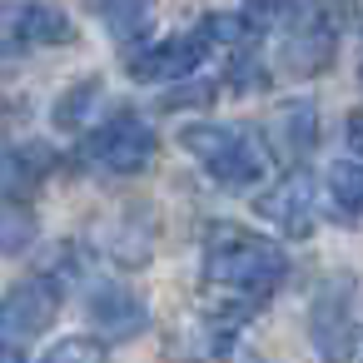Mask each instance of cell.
<instances>
[{"label":"cell","instance_id":"9","mask_svg":"<svg viewBox=\"0 0 363 363\" xmlns=\"http://www.w3.org/2000/svg\"><path fill=\"white\" fill-rule=\"evenodd\" d=\"M90 323L110 338V343H125V338H135V333H145V323H150V308L130 294V289H120V284H105V289H95L90 294Z\"/></svg>","mask_w":363,"mask_h":363},{"label":"cell","instance_id":"18","mask_svg":"<svg viewBox=\"0 0 363 363\" xmlns=\"http://www.w3.org/2000/svg\"><path fill=\"white\" fill-rule=\"evenodd\" d=\"M100 358H105V348L95 338H60L40 363H100Z\"/></svg>","mask_w":363,"mask_h":363},{"label":"cell","instance_id":"4","mask_svg":"<svg viewBox=\"0 0 363 363\" xmlns=\"http://www.w3.org/2000/svg\"><path fill=\"white\" fill-rule=\"evenodd\" d=\"M209 50H214V35H209V26L199 21L189 35H174V40H160V45L135 50V55L125 60V70H130L140 85H174V80H189V75L204 65Z\"/></svg>","mask_w":363,"mask_h":363},{"label":"cell","instance_id":"19","mask_svg":"<svg viewBox=\"0 0 363 363\" xmlns=\"http://www.w3.org/2000/svg\"><path fill=\"white\" fill-rule=\"evenodd\" d=\"M343 140H348V150L363 160V115H348V130H343Z\"/></svg>","mask_w":363,"mask_h":363},{"label":"cell","instance_id":"17","mask_svg":"<svg viewBox=\"0 0 363 363\" xmlns=\"http://www.w3.org/2000/svg\"><path fill=\"white\" fill-rule=\"evenodd\" d=\"M303 6L308 0H244V21L249 26H289V21H298L303 16Z\"/></svg>","mask_w":363,"mask_h":363},{"label":"cell","instance_id":"2","mask_svg":"<svg viewBox=\"0 0 363 363\" xmlns=\"http://www.w3.org/2000/svg\"><path fill=\"white\" fill-rule=\"evenodd\" d=\"M179 145L204 164L209 179H219L224 189H249L264 179L269 155L259 150V140L239 125H184Z\"/></svg>","mask_w":363,"mask_h":363},{"label":"cell","instance_id":"14","mask_svg":"<svg viewBox=\"0 0 363 363\" xmlns=\"http://www.w3.org/2000/svg\"><path fill=\"white\" fill-rule=\"evenodd\" d=\"M328 194L343 214H363V160H338L328 169Z\"/></svg>","mask_w":363,"mask_h":363},{"label":"cell","instance_id":"5","mask_svg":"<svg viewBox=\"0 0 363 363\" xmlns=\"http://www.w3.org/2000/svg\"><path fill=\"white\" fill-rule=\"evenodd\" d=\"M279 234H289V239H303L308 229H313V179L303 174V169H289L259 204H254Z\"/></svg>","mask_w":363,"mask_h":363},{"label":"cell","instance_id":"16","mask_svg":"<svg viewBox=\"0 0 363 363\" xmlns=\"http://www.w3.org/2000/svg\"><path fill=\"white\" fill-rule=\"evenodd\" d=\"M95 100H100V80H80L75 95H65V100L55 105V125H60V130L90 125V105H95Z\"/></svg>","mask_w":363,"mask_h":363},{"label":"cell","instance_id":"15","mask_svg":"<svg viewBox=\"0 0 363 363\" xmlns=\"http://www.w3.org/2000/svg\"><path fill=\"white\" fill-rule=\"evenodd\" d=\"M35 239V219H30V209L26 204H0V249L6 254H16V249H26Z\"/></svg>","mask_w":363,"mask_h":363},{"label":"cell","instance_id":"8","mask_svg":"<svg viewBox=\"0 0 363 363\" xmlns=\"http://www.w3.org/2000/svg\"><path fill=\"white\" fill-rule=\"evenodd\" d=\"M6 35L16 45H70L75 40V21L60 6H45V0H30V6H11L6 11Z\"/></svg>","mask_w":363,"mask_h":363},{"label":"cell","instance_id":"1","mask_svg":"<svg viewBox=\"0 0 363 363\" xmlns=\"http://www.w3.org/2000/svg\"><path fill=\"white\" fill-rule=\"evenodd\" d=\"M289 274V254L254 234V229H239V224H214L209 229V244H204V284L224 289L229 298H244V303H259L264 294H274Z\"/></svg>","mask_w":363,"mask_h":363},{"label":"cell","instance_id":"12","mask_svg":"<svg viewBox=\"0 0 363 363\" xmlns=\"http://www.w3.org/2000/svg\"><path fill=\"white\" fill-rule=\"evenodd\" d=\"M95 11V21L120 40V45H140L150 35V21H155V0H85Z\"/></svg>","mask_w":363,"mask_h":363},{"label":"cell","instance_id":"3","mask_svg":"<svg viewBox=\"0 0 363 363\" xmlns=\"http://www.w3.org/2000/svg\"><path fill=\"white\" fill-rule=\"evenodd\" d=\"M155 145H160V140H155V125H150L145 115H135V110H120V115L100 120V125L85 135L80 164L95 169V174L125 179V174H140V169L155 160Z\"/></svg>","mask_w":363,"mask_h":363},{"label":"cell","instance_id":"7","mask_svg":"<svg viewBox=\"0 0 363 363\" xmlns=\"http://www.w3.org/2000/svg\"><path fill=\"white\" fill-rule=\"evenodd\" d=\"M55 308H60V289L50 279H26V284H16L6 298H0V328L45 333L55 323Z\"/></svg>","mask_w":363,"mask_h":363},{"label":"cell","instance_id":"13","mask_svg":"<svg viewBox=\"0 0 363 363\" xmlns=\"http://www.w3.org/2000/svg\"><path fill=\"white\" fill-rule=\"evenodd\" d=\"M333 60V21H308L289 45H284V65L294 70V75H318L323 65Z\"/></svg>","mask_w":363,"mask_h":363},{"label":"cell","instance_id":"6","mask_svg":"<svg viewBox=\"0 0 363 363\" xmlns=\"http://www.w3.org/2000/svg\"><path fill=\"white\" fill-rule=\"evenodd\" d=\"M50 169H55V150L50 145H40V140L6 145V150H0V194L16 199V204H26L50 179Z\"/></svg>","mask_w":363,"mask_h":363},{"label":"cell","instance_id":"20","mask_svg":"<svg viewBox=\"0 0 363 363\" xmlns=\"http://www.w3.org/2000/svg\"><path fill=\"white\" fill-rule=\"evenodd\" d=\"M0 363H26V353H21L11 338H0Z\"/></svg>","mask_w":363,"mask_h":363},{"label":"cell","instance_id":"11","mask_svg":"<svg viewBox=\"0 0 363 363\" xmlns=\"http://www.w3.org/2000/svg\"><path fill=\"white\" fill-rule=\"evenodd\" d=\"M313 348L328 358V363H338L343 353H348V338H353V323H348V294L343 289H323L318 298H313Z\"/></svg>","mask_w":363,"mask_h":363},{"label":"cell","instance_id":"10","mask_svg":"<svg viewBox=\"0 0 363 363\" xmlns=\"http://www.w3.org/2000/svg\"><path fill=\"white\" fill-rule=\"evenodd\" d=\"M318 110L308 105V100H284L279 110H274V120H269V145H274V155L279 160H303L308 150H313V140H318Z\"/></svg>","mask_w":363,"mask_h":363}]
</instances>
